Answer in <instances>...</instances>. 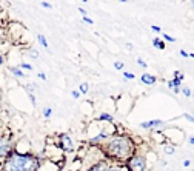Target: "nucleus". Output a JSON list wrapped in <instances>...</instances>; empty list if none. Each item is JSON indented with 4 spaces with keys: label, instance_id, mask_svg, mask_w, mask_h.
Returning <instances> with one entry per match:
<instances>
[{
    "label": "nucleus",
    "instance_id": "nucleus-11",
    "mask_svg": "<svg viewBox=\"0 0 194 171\" xmlns=\"http://www.w3.org/2000/svg\"><path fill=\"white\" fill-rule=\"evenodd\" d=\"M99 119L102 120V122H112V116H110V114H106V113H102L100 116H99Z\"/></svg>",
    "mask_w": 194,
    "mask_h": 171
},
{
    "label": "nucleus",
    "instance_id": "nucleus-29",
    "mask_svg": "<svg viewBox=\"0 0 194 171\" xmlns=\"http://www.w3.org/2000/svg\"><path fill=\"white\" fill-rule=\"evenodd\" d=\"M180 56L182 57H190V52H186L185 50H180Z\"/></svg>",
    "mask_w": 194,
    "mask_h": 171
},
{
    "label": "nucleus",
    "instance_id": "nucleus-27",
    "mask_svg": "<svg viewBox=\"0 0 194 171\" xmlns=\"http://www.w3.org/2000/svg\"><path fill=\"white\" fill-rule=\"evenodd\" d=\"M20 66L25 68V69H28V71H29V69H32V66L29 65V63H20Z\"/></svg>",
    "mask_w": 194,
    "mask_h": 171
},
{
    "label": "nucleus",
    "instance_id": "nucleus-17",
    "mask_svg": "<svg viewBox=\"0 0 194 171\" xmlns=\"http://www.w3.org/2000/svg\"><path fill=\"white\" fill-rule=\"evenodd\" d=\"M51 114H52V110L51 108H43V116H45L46 119H50Z\"/></svg>",
    "mask_w": 194,
    "mask_h": 171
},
{
    "label": "nucleus",
    "instance_id": "nucleus-22",
    "mask_svg": "<svg viewBox=\"0 0 194 171\" xmlns=\"http://www.w3.org/2000/svg\"><path fill=\"white\" fill-rule=\"evenodd\" d=\"M71 96H73V99H79V97H80V93L77 91V89H73V91H71Z\"/></svg>",
    "mask_w": 194,
    "mask_h": 171
},
{
    "label": "nucleus",
    "instance_id": "nucleus-28",
    "mask_svg": "<svg viewBox=\"0 0 194 171\" xmlns=\"http://www.w3.org/2000/svg\"><path fill=\"white\" fill-rule=\"evenodd\" d=\"M40 5H42V6H45V8H48V9L52 8V5H51V3H48V2H40Z\"/></svg>",
    "mask_w": 194,
    "mask_h": 171
},
{
    "label": "nucleus",
    "instance_id": "nucleus-16",
    "mask_svg": "<svg viewBox=\"0 0 194 171\" xmlns=\"http://www.w3.org/2000/svg\"><path fill=\"white\" fill-rule=\"evenodd\" d=\"M180 91L183 93V96H186V97H191V96H193V91H191L190 88H182Z\"/></svg>",
    "mask_w": 194,
    "mask_h": 171
},
{
    "label": "nucleus",
    "instance_id": "nucleus-5",
    "mask_svg": "<svg viewBox=\"0 0 194 171\" xmlns=\"http://www.w3.org/2000/svg\"><path fill=\"white\" fill-rule=\"evenodd\" d=\"M166 124L165 120L162 119H151V120H147V122H142L140 124V128H145V130H153V128H157V126H163Z\"/></svg>",
    "mask_w": 194,
    "mask_h": 171
},
{
    "label": "nucleus",
    "instance_id": "nucleus-10",
    "mask_svg": "<svg viewBox=\"0 0 194 171\" xmlns=\"http://www.w3.org/2000/svg\"><path fill=\"white\" fill-rule=\"evenodd\" d=\"M37 39H39L40 45H42L43 48H48V46H50V45H48V40H46V37L43 36V34H39V36H37Z\"/></svg>",
    "mask_w": 194,
    "mask_h": 171
},
{
    "label": "nucleus",
    "instance_id": "nucleus-32",
    "mask_svg": "<svg viewBox=\"0 0 194 171\" xmlns=\"http://www.w3.org/2000/svg\"><path fill=\"white\" fill-rule=\"evenodd\" d=\"M188 143H190V145H194V136H188Z\"/></svg>",
    "mask_w": 194,
    "mask_h": 171
},
{
    "label": "nucleus",
    "instance_id": "nucleus-7",
    "mask_svg": "<svg viewBox=\"0 0 194 171\" xmlns=\"http://www.w3.org/2000/svg\"><path fill=\"white\" fill-rule=\"evenodd\" d=\"M140 82L148 85V87H151V85H154L156 82H157V77L153 76V74H149V73H143L142 76H140Z\"/></svg>",
    "mask_w": 194,
    "mask_h": 171
},
{
    "label": "nucleus",
    "instance_id": "nucleus-12",
    "mask_svg": "<svg viewBox=\"0 0 194 171\" xmlns=\"http://www.w3.org/2000/svg\"><path fill=\"white\" fill-rule=\"evenodd\" d=\"M88 89H89V85L86 83V82L80 83V88H79V93L80 94H86V93H88Z\"/></svg>",
    "mask_w": 194,
    "mask_h": 171
},
{
    "label": "nucleus",
    "instance_id": "nucleus-37",
    "mask_svg": "<svg viewBox=\"0 0 194 171\" xmlns=\"http://www.w3.org/2000/svg\"><path fill=\"white\" fill-rule=\"evenodd\" d=\"M133 43H126V50H129V51H133Z\"/></svg>",
    "mask_w": 194,
    "mask_h": 171
},
{
    "label": "nucleus",
    "instance_id": "nucleus-20",
    "mask_svg": "<svg viewBox=\"0 0 194 171\" xmlns=\"http://www.w3.org/2000/svg\"><path fill=\"white\" fill-rule=\"evenodd\" d=\"M163 40H166V42H171V43H172V42H176V39H174V37L168 36L166 33H163Z\"/></svg>",
    "mask_w": 194,
    "mask_h": 171
},
{
    "label": "nucleus",
    "instance_id": "nucleus-13",
    "mask_svg": "<svg viewBox=\"0 0 194 171\" xmlns=\"http://www.w3.org/2000/svg\"><path fill=\"white\" fill-rule=\"evenodd\" d=\"M106 137V133H99V134H97L96 137H93V139H91V142H99V140H103V139Z\"/></svg>",
    "mask_w": 194,
    "mask_h": 171
},
{
    "label": "nucleus",
    "instance_id": "nucleus-2",
    "mask_svg": "<svg viewBox=\"0 0 194 171\" xmlns=\"http://www.w3.org/2000/svg\"><path fill=\"white\" fill-rule=\"evenodd\" d=\"M5 171H37L39 159L29 154L11 153L5 160Z\"/></svg>",
    "mask_w": 194,
    "mask_h": 171
},
{
    "label": "nucleus",
    "instance_id": "nucleus-4",
    "mask_svg": "<svg viewBox=\"0 0 194 171\" xmlns=\"http://www.w3.org/2000/svg\"><path fill=\"white\" fill-rule=\"evenodd\" d=\"M13 153V143L6 137H0V159L8 157Z\"/></svg>",
    "mask_w": 194,
    "mask_h": 171
},
{
    "label": "nucleus",
    "instance_id": "nucleus-8",
    "mask_svg": "<svg viewBox=\"0 0 194 171\" xmlns=\"http://www.w3.org/2000/svg\"><path fill=\"white\" fill-rule=\"evenodd\" d=\"M108 167H110V165H108V163L105 162V160H102V162H97V163L94 165V167H91L88 171H105Z\"/></svg>",
    "mask_w": 194,
    "mask_h": 171
},
{
    "label": "nucleus",
    "instance_id": "nucleus-31",
    "mask_svg": "<svg viewBox=\"0 0 194 171\" xmlns=\"http://www.w3.org/2000/svg\"><path fill=\"white\" fill-rule=\"evenodd\" d=\"M190 165H191V160H190V159L183 160V167H186V168H188V167H190Z\"/></svg>",
    "mask_w": 194,
    "mask_h": 171
},
{
    "label": "nucleus",
    "instance_id": "nucleus-38",
    "mask_svg": "<svg viewBox=\"0 0 194 171\" xmlns=\"http://www.w3.org/2000/svg\"><path fill=\"white\" fill-rule=\"evenodd\" d=\"M39 77H40L42 80H46V76H45V74H43V73H40V74H39Z\"/></svg>",
    "mask_w": 194,
    "mask_h": 171
},
{
    "label": "nucleus",
    "instance_id": "nucleus-21",
    "mask_svg": "<svg viewBox=\"0 0 194 171\" xmlns=\"http://www.w3.org/2000/svg\"><path fill=\"white\" fill-rule=\"evenodd\" d=\"M182 117H185V119H186L188 122H191V124H194V117H193L191 114H188V113H185V114H182Z\"/></svg>",
    "mask_w": 194,
    "mask_h": 171
},
{
    "label": "nucleus",
    "instance_id": "nucleus-19",
    "mask_svg": "<svg viewBox=\"0 0 194 171\" xmlns=\"http://www.w3.org/2000/svg\"><path fill=\"white\" fill-rule=\"evenodd\" d=\"M123 77H125V79H128V80H133V79H136V76H134L133 73H128V71H125V73H123Z\"/></svg>",
    "mask_w": 194,
    "mask_h": 171
},
{
    "label": "nucleus",
    "instance_id": "nucleus-24",
    "mask_svg": "<svg viewBox=\"0 0 194 171\" xmlns=\"http://www.w3.org/2000/svg\"><path fill=\"white\" fill-rule=\"evenodd\" d=\"M82 20H83V22H85V23H88V25H93V23H94V22H93V20H91V19L88 17V15H85V17H83Z\"/></svg>",
    "mask_w": 194,
    "mask_h": 171
},
{
    "label": "nucleus",
    "instance_id": "nucleus-43",
    "mask_svg": "<svg viewBox=\"0 0 194 171\" xmlns=\"http://www.w3.org/2000/svg\"><path fill=\"white\" fill-rule=\"evenodd\" d=\"M193 99H194V93H193Z\"/></svg>",
    "mask_w": 194,
    "mask_h": 171
},
{
    "label": "nucleus",
    "instance_id": "nucleus-40",
    "mask_svg": "<svg viewBox=\"0 0 194 171\" xmlns=\"http://www.w3.org/2000/svg\"><path fill=\"white\" fill-rule=\"evenodd\" d=\"M190 57H191V59H194V52H190Z\"/></svg>",
    "mask_w": 194,
    "mask_h": 171
},
{
    "label": "nucleus",
    "instance_id": "nucleus-30",
    "mask_svg": "<svg viewBox=\"0 0 194 171\" xmlns=\"http://www.w3.org/2000/svg\"><path fill=\"white\" fill-rule=\"evenodd\" d=\"M28 96H29V99H31L32 105H36V97H34V94H32V93H28Z\"/></svg>",
    "mask_w": 194,
    "mask_h": 171
},
{
    "label": "nucleus",
    "instance_id": "nucleus-18",
    "mask_svg": "<svg viewBox=\"0 0 194 171\" xmlns=\"http://www.w3.org/2000/svg\"><path fill=\"white\" fill-rule=\"evenodd\" d=\"M123 62H120V60H117V62H114V69H119V71H120V69H123Z\"/></svg>",
    "mask_w": 194,
    "mask_h": 171
},
{
    "label": "nucleus",
    "instance_id": "nucleus-36",
    "mask_svg": "<svg viewBox=\"0 0 194 171\" xmlns=\"http://www.w3.org/2000/svg\"><path fill=\"white\" fill-rule=\"evenodd\" d=\"M79 11H80V13H82V14H83V17H85V15H86V9H85V8H79Z\"/></svg>",
    "mask_w": 194,
    "mask_h": 171
},
{
    "label": "nucleus",
    "instance_id": "nucleus-25",
    "mask_svg": "<svg viewBox=\"0 0 194 171\" xmlns=\"http://www.w3.org/2000/svg\"><path fill=\"white\" fill-rule=\"evenodd\" d=\"M151 29H153L154 31V33H160V26H157V25H151Z\"/></svg>",
    "mask_w": 194,
    "mask_h": 171
},
{
    "label": "nucleus",
    "instance_id": "nucleus-6",
    "mask_svg": "<svg viewBox=\"0 0 194 171\" xmlns=\"http://www.w3.org/2000/svg\"><path fill=\"white\" fill-rule=\"evenodd\" d=\"M60 147L66 153H69V151H73V149H74V145H73V142H71V139H69L68 134H62L60 136Z\"/></svg>",
    "mask_w": 194,
    "mask_h": 171
},
{
    "label": "nucleus",
    "instance_id": "nucleus-42",
    "mask_svg": "<svg viewBox=\"0 0 194 171\" xmlns=\"http://www.w3.org/2000/svg\"><path fill=\"white\" fill-rule=\"evenodd\" d=\"M191 116H193V117H194V111H193V114H191Z\"/></svg>",
    "mask_w": 194,
    "mask_h": 171
},
{
    "label": "nucleus",
    "instance_id": "nucleus-1",
    "mask_svg": "<svg viewBox=\"0 0 194 171\" xmlns=\"http://www.w3.org/2000/svg\"><path fill=\"white\" fill-rule=\"evenodd\" d=\"M105 151L112 159L128 160L134 156V143L128 136H112L106 142Z\"/></svg>",
    "mask_w": 194,
    "mask_h": 171
},
{
    "label": "nucleus",
    "instance_id": "nucleus-34",
    "mask_svg": "<svg viewBox=\"0 0 194 171\" xmlns=\"http://www.w3.org/2000/svg\"><path fill=\"white\" fill-rule=\"evenodd\" d=\"M168 88H170V89H174V83H172V79L168 80Z\"/></svg>",
    "mask_w": 194,
    "mask_h": 171
},
{
    "label": "nucleus",
    "instance_id": "nucleus-23",
    "mask_svg": "<svg viewBox=\"0 0 194 171\" xmlns=\"http://www.w3.org/2000/svg\"><path fill=\"white\" fill-rule=\"evenodd\" d=\"M137 63L140 66H143V68H147V63H145V60L143 59H140V57H137Z\"/></svg>",
    "mask_w": 194,
    "mask_h": 171
},
{
    "label": "nucleus",
    "instance_id": "nucleus-35",
    "mask_svg": "<svg viewBox=\"0 0 194 171\" xmlns=\"http://www.w3.org/2000/svg\"><path fill=\"white\" fill-rule=\"evenodd\" d=\"M180 89H182L180 87H174V89H172V91H174L176 94H179V93H180Z\"/></svg>",
    "mask_w": 194,
    "mask_h": 171
},
{
    "label": "nucleus",
    "instance_id": "nucleus-9",
    "mask_svg": "<svg viewBox=\"0 0 194 171\" xmlns=\"http://www.w3.org/2000/svg\"><path fill=\"white\" fill-rule=\"evenodd\" d=\"M153 45L157 48V50H165V48H166V43L163 40H160L159 37H154V39H153Z\"/></svg>",
    "mask_w": 194,
    "mask_h": 171
},
{
    "label": "nucleus",
    "instance_id": "nucleus-41",
    "mask_svg": "<svg viewBox=\"0 0 194 171\" xmlns=\"http://www.w3.org/2000/svg\"><path fill=\"white\" fill-rule=\"evenodd\" d=\"M191 3V6H194V0H193V2H190Z\"/></svg>",
    "mask_w": 194,
    "mask_h": 171
},
{
    "label": "nucleus",
    "instance_id": "nucleus-3",
    "mask_svg": "<svg viewBox=\"0 0 194 171\" xmlns=\"http://www.w3.org/2000/svg\"><path fill=\"white\" fill-rule=\"evenodd\" d=\"M128 170L129 171H145L147 170V159L140 154H134L128 159Z\"/></svg>",
    "mask_w": 194,
    "mask_h": 171
},
{
    "label": "nucleus",
    "instance_id": "nucleus-15",
    "mask_svg": "<svg viewBox=\"0 0 194 171\" xmlns=\"http://www.w3.org/2000/svg\"><path fill=\"white\" fill-rule=\"evenodd\" d=\"M174 151H176L174 147H171V145H165L163 147V153L165 154H174Z\"/></svg>",
    "mask_w": 194,
    "mask_h": 171
},
{
    "label": "nucleus",
    "instance_id": "nucleus-14",
    "mask_svg": "<svg viewBox=\"0 0 194 171\" xmlns=\"http://www.w3.org/2000/svg\"><path fill=\"white\" fill-rule=\"evenodd\" d=\"M11 73H13V74H14L15 77H25V74L22 73V71H20L19 68H15V66H14V68H11Z\"/></svg>",
    "mask_w": 194,
    "mask_h": 171
},
{
    "label": "nucleus",
    "instance_id": "nucleus-39",
    "mask_svg": "<svg viewBox=\"0 0 194 171\" xmlns=\"http://www.w3.org/2000/svg\"><path fill=\"white\" fill-rule=\"evenodd\" d=\"M0 65H3V56H0Z\"/></svg>",
    "mask_w": 194,
    "mask_h": 171
},
{
    "label": "nucleus",
    "instance_id": "nucleus-26",
    "mask_svg": "<svg viewBox=\"0 0 194 171\" xmlns=\"http://www.w3.org/2000/svg\"><path fill=\"white\" fill-rule=\"evenodd\" d=\"M29 54L32 56V59H37V57H39V52H37L36 50H31V51H29Z\"/></svg>",
    "mask_w": 194,
    "mask_h": 171
},
{
    "label": "nucleus",
    "instance_id": "nucleus-33",
    "mask_svg": "<svg viewBox=\"0 0 194 171\" xmlns=\"http://www.w3.org/2000/svg\"><path fill=\"white\" fill-rule=\"evenodd\" d=\"M105 171H120V170H119L117 167H108Z\"/></svg>",
    "mask_w": 194,
    "mask_h": 171
}]
</instances>
